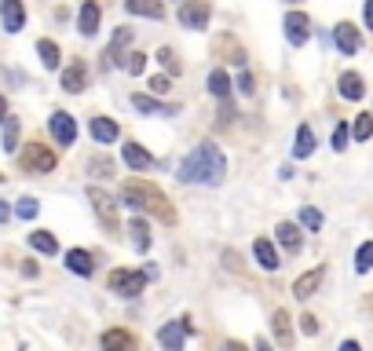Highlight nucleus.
<instances>
[{
  "label": "nucleus",
  "instance_id": "f257e3e1",
  "mask_svg": "<svg viewBox=\"0 0 373 351\" xmlns=\"http://www.w3.org/2000/svg\"><path fill=\"white\" fill-rule=\"evenodd\" d=\"M227 176V157L216 143H198L180 165V180L183 183H205V187H216L223 183Z\"/></svg>",
  "mask_w": 373,
  "mask_h": 351
},
{
  "label": "nucleus",
  "instance_id": "f03ea898",
  "mask_svg": "<svg viewBox=\"0 0 373 351\" xmlns=\"http://www.w3.org/2000/svg\"><path fill=\"white\" fill-rule=\"evenodd\" d=\"M121 201L128 205V209L136 213H154L161 223H176V209L169 205V198L161 194V190L154 183H143V180H128L125 190H121Z\"/></svg>",
  "mask_w": 373,
  "mask_h": 351
},
{
  "label": "nucleus",
  "instance_id": "7ed1b4c3",
  "mask_svg": "<svg viewBox=\"0 0 373 351\" xmlns=\"http://www.w3.org/2000/svg\"><path fill=\"white\" fill-rule=\"evenodd\" d=\"M187 333H194L190 318H180V322H165V326L157 329L161 351H183V337H187Z\"/></svg>",
  "mask_w": 373,
  "mask_h": 351
},
{
  "label": "nucleus",
  "instance_id": "20e7f679",
  "mask_svg": "<svg viewBox=\"0 0 373 351\" xmlns=\"http://www.w3.org/2000/svg\"><path fill=\"white\" fill-rule=\"evenodd\" d=\"M22 169H29V172H52L55 169V150L44 147V143H29L26 154H22Z\"/></svg>",
  "mask_w": 373,
  "mask_h": 351
},
{
  "label": "nucleus",
  "instance_id": "39448f33",
  "mask_svg": "<svg viewBox=\"0 0 373 351\" xmlns=\"http://www.w3.org/2000/svg\"><path fill=\"white\" fill-rule=\"evenodd\" d=\"M88 201L95 205V216H99L103 227H106V231H118V205H113V198L103 194L99 187H92V190H88Z\"/></svg>",
  "mask_w": 373,
  "mask_h": 351
},
{
  "label": "nucleus",
  "instance_id": "423d86ee",
  "mask_svg": "<svg viewBox=\"0 0 373 351\" xmlns=\"http://www.w3.org/2000/svg\"><path fill=\"white\" fill-rule=\"evenodd\" d=\"M147 278H143V271H113L110 275V289L121 293V296H139Z\"/></svg>",
  "mask_w": 373,
  "mask_h": 351
},
{
  "label": "nucleus",
  "instance_id": "0eeeda50",
  "mask_svg": "<svg viewBox=\"0 0 373 351\" xmlns=\"http://www.w3.org/2000/svg\"><path fill=\"white\" fill-rule=\"evenodd\" d=\"M209 15H213V8H209L205 0H187V4L180 8V22L187 29H205L209 26Z\"/></svg>",
  "mask_w": 373,
  "mask_h": 351
},
{
  "label": "nucleus",
  "instance_id": "6e6552de",
  "mask_svg": "<svg viewBox=\"0 0 373 351\" xmlns=\"http://www.w3.org/2000/svg\"><path fill=\"white\" fill-rule=\"evenodd\" d=\"M286 37H289V44H307V37H311V19H307L304 11H289L286 15Z\"/></svg>",
  "mask_w": 373,
  "mask_h": 351
},
{
  "label": "nucleus",
  "instance_id": "1a4fd4ad",
  "mask_svg": "<svg viewBox=\"0 0 373 351\" xmlns=\"http://www.w3.org/2000/svg\"><path fill=\"white\" fill-rule=\"evenodd\" d=\"M333 44H337L344 55H355V52L363 48V34H359L351 22H337V26H333Z\"/></svg>",
  "mask_w": 373,
  "mask_h": 351
},
{
  "label": "nucleus",
  "instance_id": "9d476101",
  "mask_svg": "<svg viewBox=\"0 0 373 351\" xmlns=\"http://www.w3.org/2000/svg\"><path fill=\"white\" fill-rule=\"evenodd\" d=\"M48 129H52V136L62 143V147H70V143L77 139V124H73V117L66 114V110H55L52 121H48Z\"/></svg>",
  "mask_w": 373,
  "mask_h": 351
},
{
  "label": "nucleus",
  "instance_id": "9b49d317",
  "mask_svg": "<svg viewBox=\"0 0 373 351\" xmlns=\"http://www.w3.org/2000/svg\"><path fill=\"white\" fill-rule=\"evenodd\" d=\"M0 19H4V29H8V34H19L22 22H26L22 0H0Z\"/></svg>",
  "mask_w": 373,
  "mask_h": 351
},
{
  "label": "nucleus",
  "instance_id": "f8f14e48",
  "mask_svg": "<svg viewBox=\"0 0 373 351\" xmlns=\"http://www.w3.org/2000/svg\"><path fill=\"white\" fill-rule=\"evenodd\" d=\"M103 351H139V344L128 329H106L103 333Z\"/></svg>",
  "mask_w": 373,
  "mask_h": 351
},
{
  "label": "nucleus",
  "instance_id": "ddd939ff",
  "mask_svg": "<svg viewBox=\"0 0 373 351\" xmlns=\"http://www.w3.org/2000/svg\"><path fill=\"white\" fill-rule=\"evenodd\" d=\"M337 88H340V95L344 99H351V103H359L363 95H366V81L355 70H348V73H340V81H337Z\"/></svg>",
  "mask_w": 373,
  "mask_h": 351
},
{
  "label": "nucleus",
  "instance_id": "4468645a",
  "mask_svg": "<svg viewBox=\"0 0 373 351\" xmlns=\"http://www.w3.org/2000/svg\"><path fill=\"white\" fill-rule=\"evenodd\" d=\"M322 275H326V271H322V267H311V271H307V275H300V278L293 282V296H297V300L315 296V289L322 285Z\"/></svg>",
  "mask_w": 373,
  "mask_h": 351
},
{
  "label": "nucleus",
  "instance_id": "2eb2a0df",
  "mask_svg": "<svg viewBox=\"0 0 373 351\" xmlns=\"http://www.w3.org/2000/svg\"><path fill=\"white\" fill-rule=\"evenodd\" d=\"M77 29L85 37H92L95 29H99V4H95V0H85V4H80V11H77Z\"/></svg>",
  "mask_w": 373,
  "mask_h": 351
},
{
  "label": "nucleus",
  "instance_id": "dca6fc26",
  "mask_svg": "<svg viewBox=\"0 0 373 351\" xmlns=\"http://www.w3.org/2000/svg\"><path fill=\"white\" fill-rule=\"evenodd\" d=\"M253 257L264 271H279V252H274V245L267 242V238H256L253 242Z\"/></svg>",
  "mask_w": 373,
  "mask_h": 351
},
{
  "label": "nucleus",
  "instance_id": "f3484780",
  "mask_svg": "<svg viewBox=\"0 0 373 351\" xmlns=\"http://www.w3.org/2000/svg\"><path fill=\"white\" fill-rule=\"evenodd\" d=\"M271 329H274V341H279V348H293V326H289V311H274Z\"/></svg>",
  "mask_w": 373,
  "mask_h": 351
},
{
  "label": "nucleus",
  "instance_id": "a211bd4d",
  "mask_svg": "<svg viewBox=\"0 0 373 351\" xmlns=\"http://www.w3.org/2000/svg\"><path fill=\"white\" fill-rule=\"evenodd\" d=\"M125 8L143 19H165V4L161 0H125Z\"/></svg>",
  "mask_w": 373,
  "mask_h": 351
},
{
  "label": "nucleus",
  "instance_id": "6ab92c4d",
  "mask_svg": "<svg viewBox=\"0 0 373 351\" xmlns=\"http://www.w3.org/2000/svg\"><path fill=\"white\" fill-rule=\"evenodd\" d=\"M85 85H88L85 62H73V66L62 70V88H66V92H85Z\"/></svg>",
  "mask_w": 373,
  "mask_h": 351
},
{
  "label": "nucleus",
  "instance_id": "aec40b11",
  "mask_svg": "<svg viewBox=\"0 0 373 351\" xmlns=\"http://www.w3.org/2000/svg\"><path fill=\"white\" fill-rule=\"evenodd\" d=\"M125 162H128V169H136V172H143V169H150V150L147 147H139V143H125Z\"/></svg>",
  "mask_w": 373,
  "mask_h": 351
},
{
  "label": "nucleus",
  "instance_id": "412c9836",
  "mask_svg": "<svg viewBox=\"0 0 373 351\" xmlns=\"http://www.w3.org/2000/svg\"><path fill=\"white\" fill-rule=\"evenodd\" d=\"M66 267L73 271V275H85V278H88V275H92V267H95V264H92V252H85V249H70V252H66Z\"/></svg>",
  "mask_w": 373,
  "mask_h": 351
},
{
  "label": "nucleus",
  "instance_id": "4be33fe9",
  "mask_svg": "<svg viewBox=\"0 0 373 351\" xmlns=\"http://www.w3.org/2000/svg\"><path fill=\"white\" fill-rule=\"evenodd\" d=\"M92 136L99 143H113L121 136V129H118V121H110V117H92Z\"/></svg>",
  "mask_w": 373,
  "mask_h": 351
},
{
  "label": "nucleus",
  "instance_id": "5701e85b",
  "mask_svg": "<svg viewBox=\"0 0 373 351\" xmlns=\"http://www.w3.org/2000/svg\"><path fill=\"white\" fill-rule=\"evenodd\" d=\"M132 106L139 110V114H176V106H165V103H157V99H150V95H132Z\"/></svg>",
  "mask_w": 373,
  "mask_h": 351
},
{
  "label": "nucleus",
  "instance_id": "b1692460",
  "mask_svg": "<svg viewBox=\"0 0 373 351\" xmlns=\"http://www.w3.org/2000/svg\"><path fill=\"white\" fill-rule=\"evenodd\" d=\"M311 154H315V132H311V124H300V129H297L293 157H311Z\"/></svg>",
  "mask_w": 373,
  "mask_h": 351
},
{
  "label": "nucleus",
  "instance_id": "393cba45",
  "mask_svg": "<svg viewBox=\"0 0 373 351\" xmlns=\"http://www.w3.org/2000/svg\"><path fill=\"white\" fill-rule=\"evenodd\" d=\"M274 234H279V242L289 249V252H297L300 249V242H304V238H300V227H297V223H279V231H274Z\"/></svg>",
  "mask_w": 373,
  "mask_h": 351
},
{
  "label": "nucleus",
  "instance_id": "a878e982",
  "mask_svg": "<svg viewBox=\"0 0 373 351\" xmlns=\"http://www.w3.org/2000/svg\"><path fill=\"white\" fill-rule=\"evenodd\" d=\"M209 92H213L216 99H231V77H227V70L209 73Z\"/></svg>",
  "mask_w": 373,
  "mask_h": 351
},
{
  "label": "nucleus",
  "instance_id": "bb28decb",
  "mask_svg": "<svg viewBox=\"0 0 373 351\" xmlns=\"http://www.w3.org/2000/svg\"><path fill=\"white\" fill-rule=\"evenodd\" d=\"M29 245H34L37 252H48V257H55V249H59L52 231H34V234H29Z\"/></svg>",
  "mask_w": 373,
  "mask_h": 351
},
{
  "label": "nucleus",
  "instance_id": "cd10ccee",
  "mask_svg": "<svg viewBox=\"0 0 373 351\" xmlns=\"http://www.w3.org/2000/svg\"><path fill=\"white\" fill-rule=\"evenodd\" d=\"M128 234H132V245L143 252V249H150V231H147V223H143L139 216L128 223Z\"/></svg>",
  "mask_w": 373,
  "mask_h": 351
},
{
  "label": "nucleus",
  "instance_id": "c85d7f7f",
  "mask_svg": "<svg viewBox=\"0 0 373 351\" xmlns=\"http://www.w3.org/2000/svg\"><path fill=\"white\" fill-rule=\"evenodd\" d=\"M132 41V29H118V34H113V41H110V48H106V59L110 62H121V48Z\"/></svg>",
  "mask_w": 373,
  "mask_h": 351
},
{
  "label": "nucleus",
  "instance_id": "c756f323",
  "mask_svg": "<svg viewBox=\"0 0 373 351\" xmlns=\"http://www.w3.org/2000/svg\"><path fill=\"white\" fill-rule=\"evenodd\" d=\"M37 55H41V62H44L48 70L59 66V44H55V41H41V44H37Z\"/></svg>",
  "mask_w": 373,
  "mask_h": 351
},
{
  "label": "nucleus",
  "instance_id": "7c9ffc66",
  "mask_svg": "<svg viewBox=\"0 0 373 351\" xmlns=\"http://www.w3.org/2000/svg\"><path fill=\"white\" fill-rule=\"evenodd\" d=\"M370 267H373V242H363L359 252H355V271H359V275H366Z\"/></svg>",
  "mask_w": 373,
  "mask_h": 351
},
{
  "label": "nucleus",
  "instance_id": "2f4dec72",
  "mask_svg": "<svg viewBox=\"0 0 373 351\" xmlns=\"http://www.w3.org/2000/svg\"><path fill=\"white\" fill-rule=\"evenodd\" d=\"M4 150H8V154L19 150V121H15V117L4 121Z\"/></svg>",
  "mask_w": 373,
  "mask_h": 351
},
{
  "label": "nucleus",
  "instance_id": "473e14b6",
  "mask_svg": "<svg viewBox=\"0 0 373 351\" xmlns=\"http://www.w3.org/2000/svg\"><path fill=\"white\" fill-rule=\"evenodd\" d=\"M351 136H355V139H370V136H373V114H359V117H355Z\"/></svg>",
  "mask_w": 373,
  "mask_h": 351
},
{
  "label": "nucleus",
  "instance_id": "72a5a7b5",
  "mask_svg": "<svg viewBox=\"0 0 373 351\" xmlns=\"http://www.w3.org/2000/svg\"><path fill=\"white\" fill-rule=\"evenodd\" d=\"M121 66H125L128 73H143V70H147V55H143V52H132L128 59H121Z\"/></svg>",
  "mask_w": 373,
  "mask_h": 351
},
{
  "label": "nucleus",
  "instance_id": "f704fd0d",
  "mask_svg": "<svg viewBox=\"0 0 373 351\" xmlns=\"http://www.w3.org/2000/svg\"><path fill=\"white\" fill-rule=\"evenodd\" d=\"M348 139H351V129L348 124H337L333 129V150H348Z\"/></svg>",
  "mask_w": 373,
  "mask_h": 351
},
{
  "label": "nucleus",
  "instance_id": "c9c22d12",
  "mask_svg": "<svg viewBox=\"0 0 373 351\" xmlns=\"http://www.w3.org/2000/svg\"><path fill=\"white\" fill-rule=\"evenodd\" d=\"M300 223H304L307 231H318V227H322V213H318V209H304V213H300Z\"/></svg>",
  "mask_w": 373,
  "mask_h": 351
},
{
  "label": "nucleus",
  "instance_id": "e433bc0d",
  "mask_svg": "<svg viewBox=\"0 0 373 351\" xmlns=\"http://www.w3.org/2000/svg\"><path fill=\"white\" fill-rule=\"evenodd\" d=\"M15 213H19L22 220H34L37 216V198H22L19 205H15Z\"/></svg>",
  "mask_w": 373,
  "mask_h": 351
},
{
  "label": "nucleus",
  "instance_id": "4c0bfd02",
  "mask_svg": "<svg viewBox=\"0 0 373 351\" xmlns=\"http://www.w3.org/2000/svg\"><path fill=\"white\" fill-rule=\"evenodd\" d=\"M161 66H165V70H172V73H180V62H176V55H172V48H161Z\"/></svg>",
  "mask_w": 373,
  "mask_h": 351
},
{
  "label": "nucleus",
  "instance_id": "58836bf2",
  "mask_svg": "<svg viewBox=\"0 0 373 351\" xmlns=\"http://www.w3.org/2000/svg\"><path fill=\"white\" fill-rule=\"evenodd\" d=\"M300 329L307 333V337H315V333H318V318H315V315H304V318H300Z\"/></svg>",
  "mask_w": 373,
  "mask_h": 351
},
{
  "label": "nucleus",
  "instance_id": "ea45409f",
  "mask_svg": "<svg viewBox=\"0 0 373 351\" xmlns=\"http://www.w3.org/2000/svg\"><path fill=\"white\" fill-rule=\"evenodd\" d=\"M238 92H241V95H253V77H249L246 70H241V77H238Z\"/></svg>",
  "mask_w": 373,
  "mask_h": 351
},
{
  "label": "nucleus",
  "instance_id": "a19ab883",
  "mask_svg": "<svg viewBox=\"0 0 373 351\" xmlns=\"http://www.w3.org/2000/svg\"><path fill=\"white\" fill-rule=\"evenodd\" d=\"M150 88H154L157 95H165V92H169V77H154V81H150Z\"/></svg>",
  "mask_w": 373,
  "mask_h": 351
},
{
  "label": "nucleus",
  "instance_id": "79ce46f5",
  "mask_svg": "<svg viewBox=\"0 0 373 351\" xmlns=\"http://www.w3.org/2000/svg\"><path fill=\"white\" fill-rule=\"evenodd\" d=\"M366 29H373V0H366Z\"/></svg>",
  "mask_w": 373,
  "mask_h": 351
},
{
  "label": "nucleus",
  "instance_id": "37998d69",
  "mask_svg": "<svg viewBox=\"0 0 373 351\" xmlns=\"http://www.w3.org/2000/svg\"><path fill=\"white\" fill-rule=\"evenodd\" d=\"M340 351H363V348L355 344V341H344V344H340Z\"/></svg>",
  "mask_w": 373,
  "mask_h": 351
},
{
  "label": "nucleus",
  "instance_id": "c03bdc74",
  "mask_svg": "<svg viewBox=\"0 0 373 351\" xmlns=\"http://www.w3.org/2000/svg\"><path fill=\"white\" fill-rule=\"evenodd\" d=\"M8 216H11V209H8V201H0V223H4Z\"/></svg>",
  "mask_w": 373,
  "mask_h": 351
},
{
  "label": "nucleus",
  "instance_id": "a18cd8bd",
  "mask_svg": "<svg viewBox=\"0 0 373 351\" xmlns=\"http://www.w3.org/2000/svg\"><path fill=\"white\" fill-rule=\"evenodd\" d=\"M223 351H246V348H241L238 341H231V344H223Z\"/></svg>",
  "mask_w": 373,
  "mask_h": 351
},
{
  "label": "nucleus",
  "instance_id": "49530a36",
  "mask_svg": "<svg viewBox=\"0 0 373 351\" xmlns=\"http://www.w3.org/2000/svg\"><path fill=\"white\" fill-rule=\"evenodd\" d=\"M4 114H8V103H4V95H0V121H4Z\"/></svg>",
  "mask_w": 373,
  "mask_h": 351
},
{
  "label": "nucleus",
  "instance_id": "de8ad7c7",
  "mask_svg": "<svg viewBox=\"0 0 373 351\" xmlns=\"http://www.w3.org/2000/svg\"><path fill=\"white\" fill-rule=\"evenodd\" d=\"M256 351H271V344H267V341H260V344H256Z\"/></svg>",
  "mask_w": 373,
  "mask_h": 351
},
{
  "label": "nucleus",
  "instance_id": "09e8293b",
  "mask_svg": "<svg viewBox=\"0 0 373 351\" xmlns=\"http://www.w3.org/2000/svg\"><path fill=\"white\" fill-rule=\"evenodd\" d=\"M286 4H300V0H286Z\"/></svg>",
  "mask_w": 373,
  "mask_h": 351
}]
</instances>
